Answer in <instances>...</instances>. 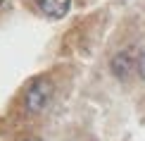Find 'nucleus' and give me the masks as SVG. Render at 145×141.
<instances>
[{
    "label": "nucleus",
    "instance_id": "3",
    "mask_svg": "<svg viewBox=\"0 0 145 141\" xmlns=\"http://www.w3.org/2000/svg\"><path fill=\"white\" fill-rule=\"evenodd\" d=\"M36 7L50 19H62L71 7V0H36Z\"/></svg>",
    "mask_w": 145,
    "mask_h": 141
},
{
    "label": "nucleus",
    "instance_id": "1",
    "mask_svg": "<svg viewBox=\"0 0 145 141\" xmlns=\"http://www.w3.org/2000/svg\"><path fill=\"white\" fill-rule=\"evenodd\" d=\"M52 96H55V84L48 77H38L24 91V110L31 115H40L43 110L50 105Z\"/></svg>",
    "mask_w": 145,
    "mask_h": 141
},
{
    "label": "nucleus",
    "instance_id": "4",
    "mask_svg": "<svg viewBox=\"0 0 145 141\" xmlns=\"http://www.w3.org/2000/svg\"><path fill=\"white\" fill-rule=\"evenodd\" d=\"M136 72L145 81V50H138V55H136Z\"/></svg>",
    "mask_w": 145,
    "mask_h": 141
},
{
    "label": "nucleus",
    "instance_id": "2",
    "mask_svg": "<svg viewBox=\"0 0 145 141\" xmlns=\"http://www.w3.org/2000/svg\"><path fill=\"white\" fill-rule=\"evenodd\" d=\"M136 55L138 53H133V50H119L112 58V62H110L112 74L117 79H121V81H126V79L133 74V70H136Z\"/></svg>",
    "mask_w": 145,
    "mask_h": 141
},
{
    "label": "nucleus",
    "instance_id": "5",
    "mask_svg": "<svg viewBox=\"0 0 145 141\" xmlns=\"http://www.w3.org/2000/svg\"><path fill=\"white\" fill-rule=\"evenodd\" d=\"M19 141H40L38 136H24V139H19Z\"/></svg>",
    "mask_w": 145,
    "mask_h": 141
},
{
    "label": "nucleus",
    "instance_id": "6",
    "mask_svg": "<svg viewBox=\"0 0 145 141\" xmlns=\"http://www.w3.org/2000/svg\"><path fill=\"white\" fill-rule=\"evenodd\" d=\"M3 3H5V0H0V5H3Z\"/></svg>",
    "mask_w": 145,
    "mask_h": 141
}]
</instances>
